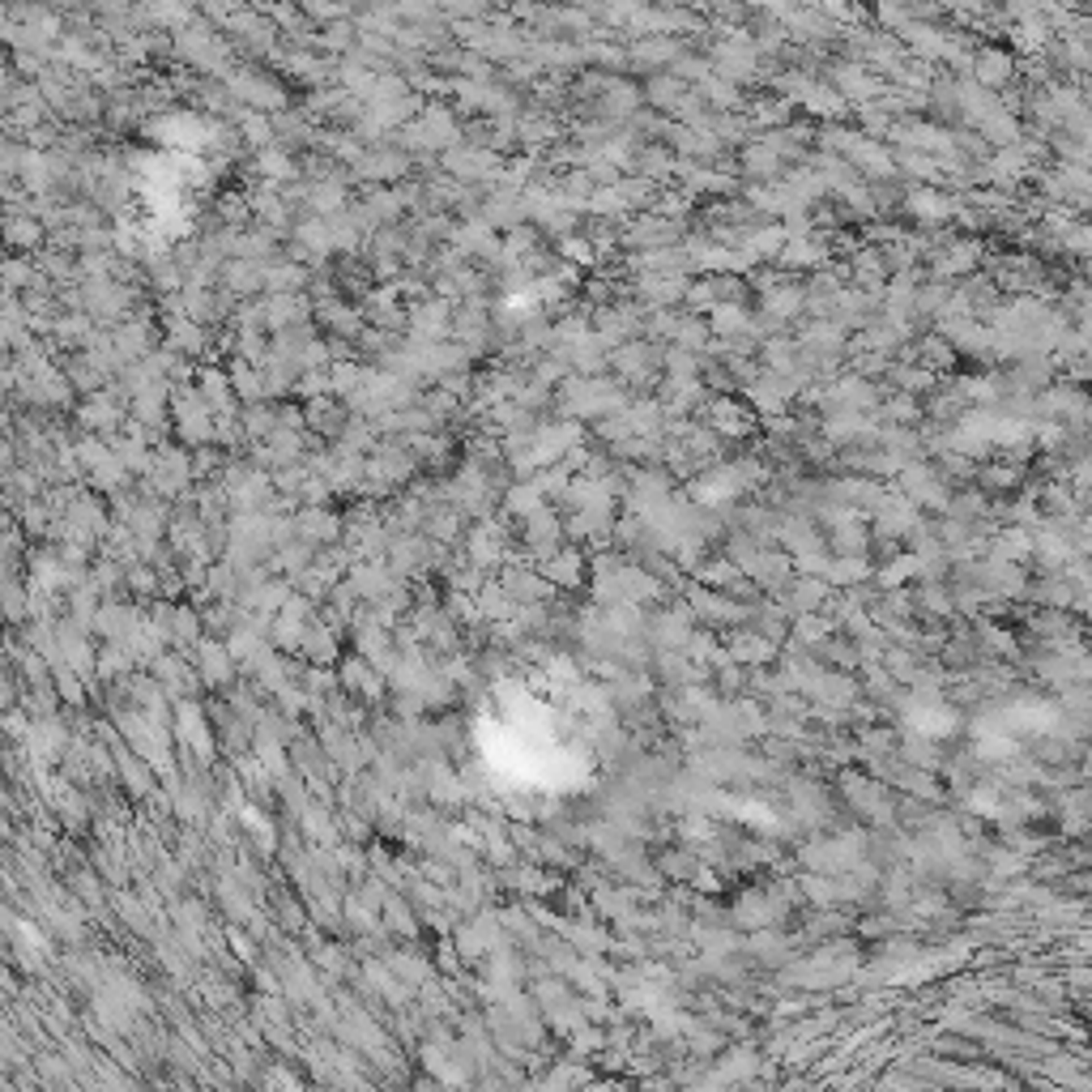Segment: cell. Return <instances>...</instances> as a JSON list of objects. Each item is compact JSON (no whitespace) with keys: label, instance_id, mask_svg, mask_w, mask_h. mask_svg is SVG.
Instances as JSON below:
<instances>
[{"label":"cell","instance_id":"4","mask_svg":"<svg viewBox=\"0 0 1092 1092\" xmlns=\"http://www.w3.org/2000/svg\"><path fill=\"white\" fill-rule=\"evenodd\" d=\"M905 205H909V213H913L918 223H930V226L952 223V218L960 213V201H956V197L943 193V188H935V184L905 193Z\"/></svg>","mask_w":1092,"mask_h":1092},{"label":"cell","instance_id":"10","mask_svg":"<svg viewBox=\"0 0 1092 1092\" xmlns=\"http://www.w3.org/2000/svg\"><path fill=\"white\" fill-rule=\"evenodd\" d=\"M977 478H982V487L995 495V491H1012V487H1020L1025 470H1020L1015 461H995V465H986V470H982Z\"/></svg>","mask_w":1092,"mask_h":1092},{"label":"cell","instance_id":"13","mask_svg":"<svg viewBox=\"0 0 1092 1092\" xmlns=\"http://www.w3.org/2000/svg\"><path fill=\"white\" fill-rule=\"evenodd\" d=\"M696 95L705 98V103L721 107V111H735V107H738V86H730V81H725V78H717V73L705 81V86L696 90Z\"/></svg>","mask_w":1092,"mask_h":1092},{"label":"cell","instance_id":"16","mask_svg":"<svg viewBox=\"0 0 1092 1092\" xmlns=\"http://www.w3.org/2000/svg\"><path fill=\"white\" fill-rule=\"evenodd\" d=\"M1063 252H1071V256L1092 265V223H1075L1071 231L1063 235Z\"/></svg>","mask_w":1092,"mask_h":1092},{"label":"cell","instance_id":"3","mask_svg":"<svg viewBox=\"0 0 1092 1092\" xmlns=\"http://www.w3.org/2000/svg\"><path fill=\"white\" fill-rule=\"evenodd\" d=\"M760 308L773 325H790L794 316L807 312V286H798V282H768L760 290Z\"/></svg>","mask_w":1092,"mask_h":1092},{"label":"cell","instance_id":"17","mask_svg":"<svg viewBox=\"0 0 1092 1092\" xmlns=\"http://www.w3.org/2000/svg\"><path fill=\"white\" fill-rule=\"evenodd\" d=\"M256 167H261V175H265V180H273V184H278V180H290V175H295V167H290V158L282 154V150H261Z\"/></svg>","mask_w":1092,"mask_h":1092},{"label":"cell","instance_id":"15","mask_svg":"<svg viewBox=\"0 0 1092 1092\" xmlns=\"http://www.w3.org/2000/svg\"><path fill=\"white\" fill-rule=\"evenodd\" d=\"M580 551H563V555H555V560H546V576H555L560 585H576L580 580Z\"/></svg>","mask_w":1092,"mask_h":1092},{"label":"cell","instance_id":"18","mask_svg":"<svg viewBox=\"0 0 1092 1092\" xmlns=\"http://www.w3.org/2000/svg\"><path fill=\"white\" fill-rule=\"evenodd\" d=\"M81 418H86L90 427H103V431H107V427H116V423H120V410L111 406V401H103V397H95V401L86 406V415H81Z\"/></svg>","mask_w":1092,"mask_h":1092},{"label":"cell","instance_id":"11","mask_svg":"<svg viewBox=\"0 0 1092 1092\" xmlns=\"http://www.w3.org/2000/svg\"><path fill=\"white\" fill-rule=\"evenodd\" d=\"M457 248L461 252H478V256H491V252H500V243H495L491 226L487 223H470L457 231Z\"/></svg>","mask_w":1092,"mask_h":1092},{"label":"cell","instance_id":"2","mask_svg":"<svg viewBox=\"0 0 1092 1092\" xmlns=\"http://www.w3.org/2000/svg\"><path fill=\"white\" fill-rule=\"evenodd\" d=\"M982 256H986V252H982V243L956 240V243H948V248H939L935 256H930V273H935V282L965 278V273H977Z\"/></svg>","mask_w":1092,"mask_h":1092},{"label":"cell","instance_id":"12","mask_svg":"<svg viewBox=\"0 0 1092 1092\" xmlns=\"http://www.w3.org/2000/svg\"><path fill=\"white\" fill-rule=\"evenodd\" d=\"M883 418H888V427H913L922 418V401L909 393H896L888 406H883Z\"/></svg>","mask_w":1092,"mask_h":1092},{"label":"cell","instance_id":"19","mask_svg":"<svg viewBox=\"0 0 1092 1092\" xmlns=\"http://www.w3.org/2000/svg\"><path fill=\"white\" fill-rule=\"evenodd\" d=\"M700 580H705V585H730V580H738V563L735 560L705 563V568H700Z\"/></svg>","mask_w":1092,"mask_h":1092},{"label":"cell","instance_id":"6","mask_svg":"<svg viewBox=\"0 0 1092 1092\" xmlns=\"http://www.w3.org/2000/svg\"><path fill=\"white\" fill-rule=\"evenodd\" d=\"M708 410H713V415H708V427H713L717 435H735V440L738 435H751L755 418H751V410L738 406L735 397H717Z\"/></svg>","mask_w":1092,"mask_h":1092},{"label":"cell","instance_id":"14","mask_svg":"<svg viewBox=\"0 0 1092 1092\" xmlns=\"http://www.w3.org/2000/svg\"><path fill=\"white\" fill-rule=\"evenodd\" d=\"M823 576L837 580V585H858V580L870 576V563L866 560H832Z\"/></svg>","mask_w":1092,"mask_h":1092},{"label":"cell","instance_id":"9","mask_svg":"<svg viewBox=\"0 0 1092 1092\" xmlns=\"http://www.w3.org/2000/svg\"><path fill=\"white\" fill-rule=\"evenodd\" d=\"M683 95H687V86L675 78V73H658V78H648V86H645L648 103H653V107H666V111H675V103Z\"/></svg>","mask_w":1092,"mask_h":1092},{"label":"cell","instance_id":"20","mask_svg":"<svg viewBox=\"0 0 1092 1092\" xmlns=\"http://www.w3.org/2000/svg\"><path fill=\"white\" fill-rule=\"evenodd\" d=\"M385 585L388 580H385V572L380 568H358L355 572V590L358 593H385Z\"/></svg>","mask_w":1092,"mask_h":1092},{"label":"cell","instance_id":"7","mask_svg":"<svg viewBox=\"0 0 1092 1092\" xmlns=\"http://www.w3.org/2000/svg\"><path fill=\"white\" fill-rule=\"evenodd\" d=\"M986 546H990V560H1003V563H1025V560H1033V533H1028V530H1015V525L998 530L995 538L986 542Z\"/></svg>","mask_w":1092,"mask_h":1092},{"label":"cell","instance_id":"21","mask_svg":"<svg viewBox=\"0 0 1092 1092\" xmlns=\"http://www.w3.org/2000/svg\"><path fill=\"white\" fill-rule=\"evenodd\" d=\"M560 248H563V256H572V261H585V265L593 261V243L585 240V235H568Z\"/></svg>","mask_w":1092,"mask_h":1092},{"label":"cell","instance_id":"1","mask_svg":"<svg viewBox=\"0 0 1092 1092\" xmlns=\"http://www.w3.org/2000/svg\"><path fill=\"white\" fill-rule=\"evenodd\" d=\"M900 495H905L913 508H930V513H948V503H952V491L948 483H943V474H935L930 465H909L905 474H900Z\"/></svg>","mask_w":1092,"mask_h":1092},{"label":"cell","instance_id":"8","mask_svg":"<svg viewBox=\"0 0 1092 1092\" xmlns=\"http://www.w3.org/2000/svg\"><path fill=\"white\" fill-rule=\"evenodd\" d=\"M781 163H785V158L777 154V150H773L768 141H764V137H760V141H751V145L743 150V171H747V175H755V180H764V184H777V175H781Z\"/></svg>","mask_w":1092,"mask_h":1092},{"label":"cell","instance_id":"22","mask_svg":"<svg viewBox=\"0 0 1092 1092\" xmlns=\"http://www.w3.org/2000/svg\"><path fill=\"white\" fill-rule=\"evenodd\" d=\"M13 243H39V226H26V223H9Z\"/></svg>","mask_w":1092,"mask_h":1092},{"label":"cell","instance_id":"5","mask_svg":"<svg viewBox=\"0 0 1092 1092\" xmlns=\"http://www.w3.org/2000/svg\"><path fill=\"white\" fill-rule=\"evenodd\" d=\"M1015 56L1007 48H977V56H973V81L977 86H986V90H1003V86H1012L1015 81Z\"/></svg>","mask_w":1092,"mask_h":1092}]
</instances>
